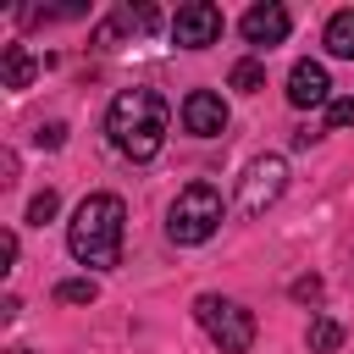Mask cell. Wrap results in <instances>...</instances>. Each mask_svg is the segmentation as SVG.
<instances>
[{
	"label": "cell",
	"instance_id": "17",
	"mask_svg": "<svg viewBox=\"0 0 354 354\" xmlns=\"http://www.w3.org/2000/svg\"><path fill=\"white\" fill-rule=\"evenodd\" d=\"M33 144H39V149H61V144H66V127H61V122H50V127H39V133H33Z\"/></svg>",
	"mask_w": 354,
	"mask_h": 354
},
{
	"label": "cell",
	"instance_id": "4",
	"mask_svg": "<svg viewBox=\"0 0 354 354\" xmlns=\"http://www.w3.org/2000/svg\"><path fill=\"white\" fill-rule=\"evenodd\" d=\"M194 321L205 326V337H210L221 354H249V348H254V315H249L238 299L199 293V299H194Z\"/></svg>",
	"mask_w": 354,
	"mask_h": 354
},
{
	"label": "cell",
	"instance_id": "19",
	"mask_svg": "<svg viewBox=\"0 0 354 354\" xmlns=\"http://www.w3.org/2000/svg\"><path fill=\"white\" fill-rule=\"evenodd\" d=\"M11 266H17V232L0 238V271H11Z\"/></svg>",
	"mask_w": 354,
	"mask_h": 354
},
{
	"label": "cell",
	"instance_id": "12",
	"mask_svg": "<svg viewBox=\"0 0 354 354\" xmlns=\"http://www.w3.org/2000/svg\"><path fill=\"white\" fill-rule=\"evenodd\" d=\"M227 88H238V94H260V88H266V66H260L254 55H243V61L227 72Z\"/></svg>",
	"mask_w": 354,
	"mask_h": 354
},
{
	"label": "cell",
	"instance_id": "9",
	"mask_svg": "<svg viewBox=\"0 0 354 354\" xmlns=\"http://www.w3.org/2000/svg\"><path fill=\"white\" fill-rule=\"evenodd\" d=\"M288 105L293 111H315V105H332V77H326V66L321 61H293V72H288Z\"/></svg>",
	"mask_w": 354,
	"mask_h": 354
},
{
	"label": "cell",
	"instance_id": "11",
	"mask_svg": "<svg viewBox=\"0 0 354 354\" xmlns=\"http://www.w3.org/2000/svg\"><path fill=\"white\" fill-rule=\"evenodd\" d=\"M33 72H39V61H33L22 44H6V55H0V83H6V88H28Z\"/></svg>",
	"mask_w": 354,
	"mask_h": 354
},
{
	"label": "cell",
	"instance_id": "7",
	"mask_svg": "<svg viewBox=\"0 0 354 354\" xmlns=\"http://www.w3.org/2000/svg\"><path fill=\"white\" fill-rule=\"evenodd\" d=\"M177 116H183V133H194V138H221L227 133V100L216 88H188Z\"/></svg>",
	"mask_w": 354,
	"mask_h": 354
},
{
	"label": "cell",
	"instance_id": "16",
	"mask_svg": "<svg viewBox=\"0 0 354 354\" xmlns=\"http://www.w3.org/2000/svg\"><path fill=\"white\" fill-rule=\"evenodd\" d=\"M326 127L337 133V127H354V94H337L332 105H326Z\"/></svg>",
	"mask_w": 354,
	"mask_h": 354
},
{
	"label": "cell",
	"instance_id": "2",
	"mask_svg": "<svg viewBox=\"0 0 354 354\" xmlns=\"http://www.w3.org/2000/svg\"><path fill=\"white\" fill-rule=\"evenodd\" d=\"M122 238H127V205L116 194H88L66 221V249L88 271L122 266Z\"/></svg>",
	"mask_w": 354,
	"mask_h": 354
},
{
	"label": "cell",
	"instance_id": "20",
	"mask_svg": "<svg viewBox=\"0 0 354 354\" xmlns=\"http://www.w3.org/2000/svg\"><path fill=\"white\" fill-rule=\"evenodd\" d=\"M6 354H33V348H22V343H17V348H6Z\"/></svg>",
	"mask_w": 354,
	"mask_h": 354
},
{
	"label": "cell",
	"instance_id": "1",
	"mask_svg": "<svg viewBox=\"0 0 354 354\" xmlns=\"http://www.w3.org/2000/svg\"><path fill=\"white\" fill-rule=\"evenodd\" d=\"M166 127H171V111H166V100H160L155 88H144V83L122 88V94L111 100V111H105V138H111V149H116L122 160H133V166H144V160L160 155Z\"/></svg>",
	"mask_w": 354,
	"mask_h": 354
},
{
	"label": "cell",
	"instance_id": "15",
	"mask_svg": "<svg viewBox=\"0 0 354 354\" xmlns=\"http://www.w3.org/2000/svg\"><path fill=\"white\" fill-rule=\"evenodd\" d=\"M55 210H61V194H55V188H44V194H33V199H28V221H33V227L55 221Z\"/></svg>",
	"mask_w": 354,
	"mask_h": 354
},
{
	"label": "cell",
	"instance_id": "14",
	"mask_svg": "<svg viewBox=\"0 0 354 354\" xmlns=\"http://www.w3.org/2000/svg\"><path fill=\"white\" fill-rule=\"evenodd\" d=\"M94 277H66V282H55V299L61 304H94Z\"/></svg>",
	"mask_w": 354,
	"mask_h": 354
},
{
	"label": "cell",
	"instance_id": "5",
	"mask_svg": "<svg viewBox=\"0 0 354 354\" xmlns=\"http://www.w3.org/2000/svg\"><path fill=\"white\" fill-rule=\"evenodd\" d=\"M288 194V160L282 155H254L238 177V210L243 216H266L277 199Z\"/></svg>",
	"mask_w": 354,
	"mask_h": 354
},
{
	"label": "cell",
	"instance_id": "8",
	"mask_svg": "<svg viewBox=\"0 0 354 354\" xmlns=\"http://www.w3.org/2000/svg\"><path fill=\"white\" fill-rule=\"evenodd\" d=\"M238 33H243V44H254V50H271V44H282V39L293 33V17H288V6H277V0H260V6H249V11L238 17Z\"/></svg>",
	"mask_w": 354,
	"mask_h": 354
},
{
	"label": "cell",
	"instance_id": "6",
	"mask_svg": "<svg viewBox=\"0 0 354 354\" xmlns=\"http://www.w3.org/2000/svg\"><path fill=\"white\" fill-rule=\"evenodd\" d=\"M221 6H210V0H188V6H177V17H171V44H183V50H210V44H221Z\"/></svg>",
	"mask_w": 354,
	"mask_h": 354
},
{
	"label": "cell",
	"instance_id": "13",
	"mask_svg": "<svg viewBox=\"0 0 354 354\" xmlns=\"http://www.w3.org/2000/svg\"><path fill=\"white\" fill-rule=\"evenodd\" d=\"M304 343H310V354H332V348L343 343V326H337L332 315H315L310 332H304Z\"/></svg>",
	"mask_w": 354,
	"mask_h": 354
},
{
	"label": "cell",
	"instance_id": "18",
	"mask_svg": "<svg viewBox=\"0 0 354 354\" xmlns=\"http://www.w3.org/2000/svg\"><path fill=\"white\" fill-rule=\"evenodd\" d=\"M288 293H293L299 304H315V299H321V277H299V282H293Z\"/></svg>",
	"mask_w": 354,
	"mask_h": 354
},
{
	"label": "cell",
	"instance_id": "3",
	"mask_svg": "<svg viewBox=\"0 0 354 354\" xmlns=\"http://www.w3.org/2000/svg\"><path fill=\"white\" fill-rule=\"evenodd\" d=\"M216 227H221V194H216L210 183L177 188V199L166 205V238H171L177 249H194V243L216 238Z\"/></svg>",
	"mask_w": 354,
	"mask_h": 354
},
{
	"label": "cell",
	"instance_id": "10",
	"mask_svg": "<svg viewBox=\"0 0 354 354\" xmlns=\"http://www.w3.org/2000/svg\"><path fill=\"white\" fill-rule=\"evenodd\" d=\"M321 44H326V55H337V61H354V6L326 17V33H321Z\"/></svg>",
	"mask_w": 354,
	"mask_h": 354
}]
</instances>
